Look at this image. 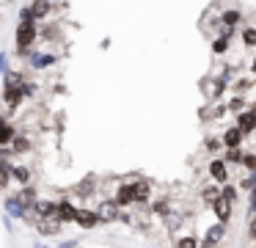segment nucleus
Instances as JSON below:
<instances>
[{
  "mask_svg": "<svg viewBox=\"0 0 256 248\" xmlns=\"http://www.w3.org/2000/svg\"><path fill=\"white\" fill-rule=\"evenodd\" d=\"M34 39H36L34 22H30V20H22V25H20V31H17V47H20V50H28L30 44H34Z\"/></svg>",
  "mask_w": 256,
  "mask_h": 248,
  "instance_id": "nucleus-1",
  "label": "nucleus"
},
{
  "mask_svg": "<svg viewBox=\"0 0 256 248\" xmlns=\"http://www.w3.org/2000/svg\"><path fill=\"white\" fill-rule=\"evenodd\" d=\"M210 174H212V179H215V182H226L228 179L226 163H223V160H212V163H210Z\"/></svg>",
  "mask_w": 256,
  "mask_h": 248,
  "instance_id": "nucleus-2",
  "label": "nucleus"
},
{
  "mask_svg": "<svg viewBox=\"0 0 256 248\" xmlns=\"http://www.w3.org/2000/svg\"><path fill=\"white\" fill-rule=\"evenodd\" d=\"M212 204H215V215H218L220 220H228V218H232V201H228L226 196L215 198Z\"/></svg>",
  "mask_w": 256,
  "mask_h": 248,
  "instance_id": "nucleus-3",
  "label": "nucleus"
},
{
  "mask_svg": "<svg viewBox=\"0 0 256 248\" xmlns=\"http://www.w3.org/2000/svg\"><path fill=\"white\" fill-rule=\"evenodd\" d=\"M78 212H80V209H74L72 201H61L56 215H58V220H78Z\"/></svg>",
  "mask_w": 256,
  "mask_h": 248,
  "instance_id": "nucleus-4",
  "label": "nucleus"
},
{
  "mask_svg": "<svg viewBox=\"0 0 256 248\" xmlns=\"http://www.w3.org/2000/svg\"><path fill=\"white\" fill-rule=\"evenodd\" d=\"M96 218H100V212H88V209H80L78 212V223L83 226V229H91V226L96 223Z\"/></svg>",
  "mask_w": 256,
  "mask_h": 248,
  "instance_id": "nucleus-5",
  "label": "nucleus"
},
{
  "mask_svg": "<svg viewBox=\"0 0 256 248\" xmlns=\"http://www.w3.org/2000/svg\"><path fill=\"white\" fill-rule=\"evenodd\" d=\"M116 201H118V204H132V201H135V185H124V187H118Z\"/></svg>",
  "mask_w": 256,
  "mask_h": 248,
  "instance_id": "nucleus-6",
  "label": "nucleus"
},
{
  "mask_svg": "<svg viewBox=\"0 0 256 248\" xmlns=\"http://www.w3.org/2000/svg\"><path fill=\"white\" fill-rule=\"evenodd\" d=\"M240 141H242V130H240V127H234V130H226V135H223V143H226L228 149H232V146H240Z\"/></svg>",
  "mask_w": 256,
  "mask_h": 248,
  "instance_id": "nucleus-7",
  "label": "nucleus"
},
{
  "mask_svg": "<svg viewBox=\"0 0 256 248\" xmlns=\"http://www.w3.org/2000/svg\"><path fill=\"white\" fill-rule=\"evenodd\" d=\"M36 212H39L42 218H52V215L58 212V204H52V201H39V204H36Z\"/></svg>",
  "mask_w": 256,
  "mask_h": 248,
  "instance_id": "nucleus-8",
  "label": "nucleus"
},
{
  "mask_svg": "<svg viewBox=\"0 0 256 248\" xmlns=\"http://www.w3.org/2000/svg\"><path fill=\"white\" fill-rule=\"evenodd\" d=\"M116 207H118V201H105L100 207V218L102 220H113L116 218Z\"/></svg>",
  "mask_w": 256,
  "mask_h": 248,
  "instance_id": "nucleus-9",
  "label": "nucleus"
},
{
  "mask_svg": "<svg viewBox=\"0 0 256 248\" xmlns=\"http://www.w3.org/2000/svg\"><path fill=\"white\" fill-rule=\"evenodd\" d=\"M254 127H256V110H254V113H240V130L250 132Z\"/></svg>",
  "mask_w": 256,
  "mask_h": 248,
  "instance_id": "nucleus-10",
  "label": "nucleus"
},
{
  "mask_svg": "<svg viewBox=\"0 0 256 248\" xmlns=\"http://www.w3.org/2000/svg\"><path fill=\"white\" fill-rule=\"evenodd\" d=\"M22 88H8L6 86V94H3V99H6V105H12V108H14V105H20V97H22Z\"/></svg>",
  "mask_w": 256,
  "mask_h": 248,
  "instance_id": "nucleus-11",
  "label": "nucleus"
},
{
  "mask_svg": "<svg viewBox=\"0 0 256 248\" xmlns=\"http://www.w3.org/2000/svg\"><path fill=\"white\" fill-rule=\"evenodd\" d=\"M12 138H14V130H12V124L0 119V146H6V143L12 141Z\"/></svg>",
  "mask_w": 256,
  "mask_h": 248,
  "instance_id": "nucleus-12",
  "label": "nucleus"
},
{
  "mask_svg": "<svg viewBox=\"0 0 256 248\" xmlns=\"http://www.w3.org/2000/svg\"><path fill=\"white\" fill-rule=\"evenodd\" d=\"M220 240H223V226L218 223V226H212V229H210V234H206L204 245H212V242H220Z\"/></svg>",
  "mask_w": 256,
  "mask_h": 248,
  "instance_id": "nucleus-13",
  "label": "nucleus"
},
{
  "mask_svg": "<svg viewBox=\"0 0 256 248\" xmlns=\"http://www.w3.org/2000/svg\"><path fill=\"white\" fill-rule=\"evenodd\" d=\"M149 198V185L146 182H135V201H146Z\"/></svg>",
  "mask_w": 256,
  "mask_h": 248,
  "instance_id": "nucleus-14",
  "label": "nucleus"
},
{
  "mask_svg": "<svg viewBox=\"0 0 256 248\" xmlns=\"http://www.w3.org/2000/svg\"><path fill=\"white\" fill-rule=\"evenodd\" d=\"M39 231H42V234H56V231H58V223H56V220H42V223H39Z\"/></svg>",
  "mask_w": 256,
  "mask_h": 248,
  "instance_id": "nucleus-15",
  "label": "nucleus"
},
{
  "mask_svg": "<svg viewBox=\"0 0 256 248\" xmlns=\"http://www.w3.org/2000/svg\"><path fill=\"white\" fill-rule=\"evenodd\" d=\"M14 152H28V138H25V135H17V138H14Z\"/></svg>",
  "mask_w": 256,
  "mask_h": 248,
  "instance_id": "nucleus-16",
  "label": "nucleus"
},
{
  "mask_svg": "<svg viewBox=\"0 0 256 248\" xmlns=\"http://www.w3.org/2000/svg\"><path fill=\"white\" fill-rule=\"evenodd\" d=\"M242 42L248 44V47H254V44H256V31H254V28H248V31H242Z\"/></svg>",
  "mask_w": 256,
  "mask_h": 248,
  "instance_id": "nucleus-17",
  "label": "nucleus"
},
{
  "mask_svg": "<svg viewBox=\"0 0 256 248\" xmlns=\"http://www.w3.org/2000/svg\"><path fill=\"white\" fill-rule=\"evenodd\" d=\"M8 185V165L0 160V187H6Z\"/></svg>",
  "mask_w": 256,
  "mask_h": 248,
  "instance_id": "nucleus-18",
  "label": "nucleus"
},
{
  "mask_svg": "<svg viewBox=\"0 0 256 248\" xmlns=\"http://www.w3.org/2000/svg\"><path fill=\"white\" fill-rule=\"evenodd\" d=\"M47 11H50V6H47V3H44V0H39V3H36V6H34V17H44V14H47Z\"/></svg>",
  "mask_w": 256,
  "mask_h": 248,
  "instance_id": "nucleus-19",
  "label": "nucleus"
},
{
  "mask_svg": "<svg viewBox=\"0 0 256 248\" xmlns=\"http://www.w3.org/2000/svg\"><path fill=\"white\" fill-rule=\"evenodd\" d=\"M220 196H223V193L218 190V187H206V190H204V198H206V201H215V198H220Z\"/></svg>",
  "mask_w": 256,
  "mask_h": 248,
  "instance_id": "nucleus-20",
  "label": "nucleus"
},
{
  "mask_svg": "<svg viewBox=\"0 0 256 248\" xmlns=\"http://www.w3.org/2000/svg\"><path fill=\"white\" fill-rule=\"evenodd\" d=\"M242 165H245L248 171H256V154H245V157H242Z\"/></svg>",
  "mask_w": 256,
  "mask_h": 248,
  "instance_id": "nucleus-21",
  "label": "nucleus"
},
{
  "mask_svg": "<svg viewBox=\"0 0 256 248\" xmlns=\"http://www.w3.org/2000/svg\"><path fill=\"white\" fill-rule=\"evenodd\" d=\"M228 36H223V39H218L215 44H212V50H215V53H226V47H228V42H226Z\"/></svg>",
  "mask_w": 256,
  "mask_h": 248,
  "instance_id": "nucleus-22",
  "label": "nucleus"
},
{
  "mask_svg": "<svg viewBox=\"0 0 256 248\" xmlns=\"http://www.w3.org/2000/svg\"><path fill=\"white\" fill-rule=\"evenodd\" d=\"M237 20H240V14H237V11H226V14H223V22H226V25H234Z\"/></svg>",
  "mask_w": 256,
  "mask_h": 248,
  "instance_id": "nucleus-23",
  "label": "nucleus"
},
{
  "mask_svg": "<svg viewBox=\"0 0 256 248\" xmlns=\"http://www.w3.org/2000/svg\"><path fill=\"white\" fill-rule=\"evenodd\" d=\"M14 176H17L20 182H28L30 179V174H28V168H14Z\"/></svg>",
  "mask_w": 256,
  "mask_h": 248,
  "instance_id": "nucleus-24",
  "label": "nucleus"
},
{
  "mask_svg": "<svg viewBox=\"0 0 256 248\" xmlns=\"http://www.w3.org/2000/svg\"><path fill=\"white\" fill-rule=\"evenodd\" d=\"M228 160H232V163H242V154L237 152V146H232V152H228Z\"/></svg>",
  "mask_w": 256,
  "mask_h": 248,
  "instance_id": "nucleus-25",
  "label": "nucleus"
},
{
  "mask_svg": "<svg viewBox=\"0 0 256 248\" xmlns=\"http://www.w3.org/2000/svg\"><path fill=\"white\" fill-rule=\"evenodd\" d=\"M154 212H157V215H166V212H168V204H166V201H157V204H154Z\"/></svg>",
  "mask_w": 256,
  "mask_h": 248,
  "instance_id": "nucleus-26",
  "label": "nucleus"
},
{
  "mask_svg": "<svg viewBox=\"0 0 256 248\" xmlns=\"http://www.w3.org/2000/svg\"><path fill=\"white\" fill-rule=\"evenodd\" d=\"M248 237H250V240H256V218L248 220Z\"/></svg>",
  "mask_w": 256,
  "mask_h": 248,
  "instance_id": "nucleus-27",
  "label": "nucleus"
},
{
  "mask_svg": "<svg viewBox=\"0 0 256 248\" xmlns=\"http://www.w3.org/2000/svg\"><path fill=\"white\" fill-rule=\"evenodd\" d=\"M223 196H226L228 201H234V198H237V190H234V187H223Z\"/></svg>",
  "mask_w": 256,
  "mask_h": 248,
  "instance_id": "nucleus-28",
  "label": "nucleus"
},
{
  "mask_svg": "<svg viewBox=\"0 0 256 248\" xmlns=\"http://www.w3.org/2000/svg\"><path fill=\"white\" fill-rule=\"evenodd\" d=\"M184 245L193 248V245H196V240H193V237H182V240H179V248H184Z\"/></svg>",
  "mask_w": 256,
  "mask_h": 248,
  "instance_id": "nucleus-29",
  "label": "nucleus"
},
{
  "mask_svg": "<svg viewBox=\"0 0 256 248\" xmlns=\"http://www.w3.org/2000/svg\"><path fill=\"white\" fill-rule=\"evenodd\" d=\"M242 105H245V102L237 97V99H232V102H228V108H232V110H242Z\"/></svg>",
  "mask_w": 256,
  "mask_h": 248,
  "instance_id": "nucleus-30",
  "label": "nucleus"
},
{
  "mask_svg": "<svg viewBox=\"0 0 256 248\" xmlns=\"http://www.w3.org/2000/svg\"><path fill=\"white\" fill-rule=\"evenodd\" d=\"M14 83H20V75H8L6 77V86H14Z\"/></svg>",
  "mask_w": 256,
  "mask_h": 248,
  "instance_id": "nucleus-31",
  "label": "nucleus"
},
{
  "mask_svg": "<svg viewBox=\"0 0 256 248\" xmlns=\"http://www.w3.org/2000/svg\"><path fill=\"white\" fill-rule=\"evenodd\" d=\"M254 72H256V61H254Z\"/></svg>",
  "mask_w": 256,
  "mask_h": 248,
  "instance_id": "nucleus-32",
  "label": "nucleus"
}]
</instances>
